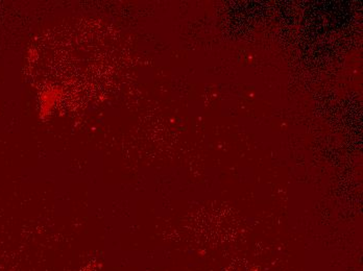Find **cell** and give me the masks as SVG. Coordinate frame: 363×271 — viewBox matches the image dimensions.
Instances as JSON below:
<instances>
[{"label":"cell","mask_w":363,"mask_h":271,"mask_svg":"<svg viewBox=\"0 0 363 271\" xmlns=\"http://www.w3.org/2000/svg\"><path fill=\"white\" fill-rule=\"evenodd\" d=\"M63 96V90L59 87H50L46 88L42 92L41 97H40V115L41 117H46L52 113V110L55 107L60 99Z\"/></svg>","instance_id":"obj_1"}]
</instances>
